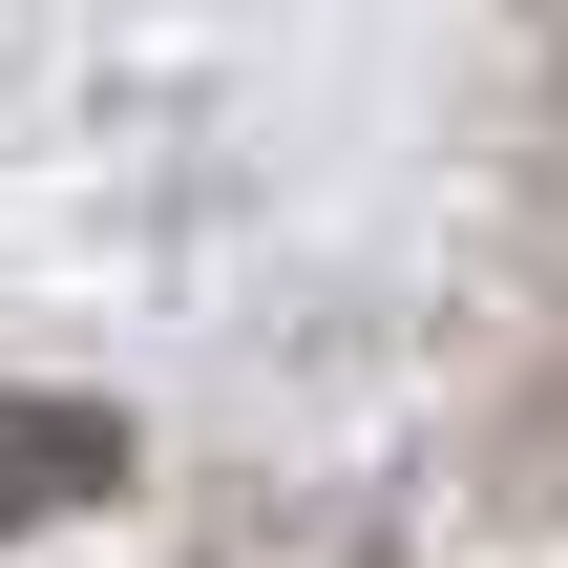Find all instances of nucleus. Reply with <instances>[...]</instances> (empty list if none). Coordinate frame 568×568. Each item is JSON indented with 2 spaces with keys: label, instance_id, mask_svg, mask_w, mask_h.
<instances>
[{
  "label": "nucleus",
  "instance_id": "1",
  "mask_svg": "<svg viewBox=\"0 0 568 568\" xmlns=\"http://www.w3.org/2000/svg\"><path fill=\"white\" fill-rule=\"evenodd\" d=\"M105 485H126V422L105 400H0V548L21 527H84Z\"/></svg>",
  "mask_w": 568,
  "mask_h": 568
}]
</instances>
